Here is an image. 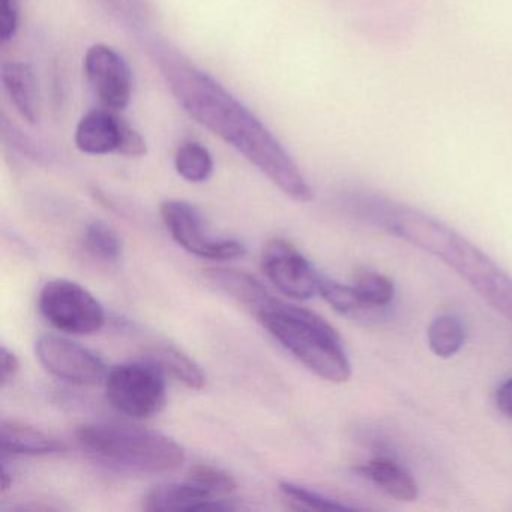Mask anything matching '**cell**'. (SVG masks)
<instances>
[{
  "label": "cell",
  "instance_id": "obj_27",
  "mask_svg": "<svg viewBox=\"0 0 512 512\" xmlns=\"http://www.w3.org/2000/svg\"><path fill=\"white\" fill-rule=\"evenodd\" d=\"M494 403L502 415L512 419V377H509L497 388Z\"/></svg>",
  "mask_w": 512,
  "mask_h": 512
},
{
  "label": "cell",
  "instance_id": "obj_6",
  "mask_svg": "<svg viewBox=\"0 0 512 512\" xmlns=\"http://www.w3.org/2000/svg\"><path fill=\"white\" fill-rule=\"evenodd\" d=\"M38 304L44 319L67 334H97L106 323L103 305L76 281H49L41 290Z\"/></svg>",
  "mask_w": 512,
  "mask_h": 512
},
{
  "label": "cell",
  "instance_id": "obj_22",
  "mask_svg": "<svg viewBox=\"0 0 512 512\" xmlns=\"http://www.w3.org/2000/svg\"><path fill=\"white\" fill-rule=\"evenodd\" d=\"M85 247L92 256L104 262H116L122 254L118 232L104 221L89 224L85 233Z\"/></svg>",
  "mask_w": 512,
  "mask_h": 512
},
{
  "label": "cell",
  "instance_id": "obj_3",
  "mask_svg": "<svg viewBox=\"0 0 512 512\" xmlns=\"http://www.w3.org/2000/svg\"><path fill=\"white\" fill-rule=\"evenodd\" d=\"M266 331L308 370L332 383L352 376V365L338 332L319 314L272 299L259 314Z\"/></svg>",
  "mask_w": 512,
  "mask_h": 512
},
{
  "label": "cell",
  "instance_id": "obj_4",
  "mask_svg": "<svg viewBox=\"0 0 512 512\" xmlns=\"http://www.w3.org/2000/svg\"><path fill=\"white\" fill-rule=\"evenodd\" d=\"M77 442L98 460L140 473H170L184 464L185 452L166 434L113 422L80 425Z\"/></svg>",
  "mask_w": 512,
  "mask_h": 512
},
{
  "label": "cell",
  "instance_id": "obj_19",
  "mask_svg": "<svg viewBox=\"0 0 512 512\" xmlns=\"http://www.w3.org/2000/svg\"><path fill=\"white\" fill-rule=\"evenodd\" d=\"M176 172L191 184H202L214 172L211 152L197 142H185L179 146L175 157Z\"/></svg>",
  "mask_w": 512,
  "mask_h": 512
},
{
  "label": "cell",
  "instance_id": "obj_17",
  "mask_svg": "<svg viewBox=\"0 0 512 512\" xmlns=\"http://www.w3.org/2000/svg\"><path fill=\"white\" fill-rule=\"evenodd\" d=\"M319 293L337 313L355 322L373 323L385 316V308L374 307L365 301L353 286H344L323 277Z\"/></svg>",
  "mask_w": 512,
  "mask_h": 512
},
{
  "label": "cell",
  "instance_id": "obj_8",
  "mask_svg": "<svg viewBox=\"0 0 512 512\" xmlns=\"http://www.w3.org/2000/svg\"><path fill=\"white\" fill-rule=\"evenodd\" d=\"M35 353L38 361L49 373L71 385H98L106 380L109 373L103 359L92 350L58 335H43L38 338Z\"/></svg>",
  "mask_w": 512,
  "mask_h": 512
},
{
  "label": "cell",
  "instance_id": "obj_9",
  "mask_svg": "<svg viewBox=\"0 0 512 512\" xmlns=\"http://www.w3.org/2000/svg\"><path fill=\"white\" fill-rule=\"evenodd\" d=\"M76 146L89 155L118 152L125 157H143L148 151L145 139L122 121L118 112L98 109L86 113L76 128Z\"/></svg>",
  "mask_w": 512,
  "mask_h": 512
},
{
  "label": "cell",
  "instance_id": "obj_5",
  "mask_svg": "<svg viewBox=\"0 0 512 512\" xmlns=\"http://www.w3.org/2000/svg\"><path fill=\"white\" fill-rule=\"evenodd\" d=\"M106 397L122 415L152 418L166 406V373L149 358L118 365L107 373Z\"/></svg>",
  "mask_w": 512,
  "mask_h": 512
},
{
  "label": "cell",
  "instance_id": "obj_2",
  "mask_svg": "<svg viewBox=\"0 0 512 512\" xmlns=\"http://www.w3.org/2000/svg\"><path fill=\"white\" fill-rule=\"evenodd\" d=\"M380 226L454 269L488 305L512 323V277L442 221L406 206L373 203Z\"/></svg>",
  "mask_w": 512,
  "mask_h": 512
},
{
  "label": "cell",
  "instance_id": "obj_25",
  "mask_svg": "<svg viewBox=\"0 0 512 512\" xmlns=\"http://www.w3.org/2000/svg\"><path fill=\"white\" fill-rule=\"evenodd\" d=\"M19 19V2L17 0H0V40L8 43L16 37Z\"/></svg>",
  "mask_w": 512,
  "mask_h": 512
},
{
  "label": "cell",
  "instance_id": "obj_10",
  "mask_svg": "<svg viewBox=\"0 0 512 512\" xmlns=\"http://www.w3.org/2000/svg\"><path fill=\"white\" fill-rule=\"evenodd\" d=\"M266 277L283 295L293 299H310L320 292L322 275L307 257L286 239H272L262 253Z\"/></svg>",
  "mask_w": 512,
  "mask_h": 512
},
{
  "label": "cell",
  "instance_id": "obj_7",
  "mask_svg": "<svg viewBox=\"0 0 512 512\" xmlns=\"http://www.w3.org/2000/svg\"><path fill=\"white\" fill-rule=\"evenodd\" d=\"M161 217L179 247L194 256L209 260L238 259L245 254L242 242L236 239H211L203 229L199 211L184 200H166Z\"/></svg>",
  "mask_w": 512,
  "mask_h": 512
},
{
  "label": "cell",
  "instance_id": "obj_1",
  "mask_svg": "<svg viewBox=\"0 0 512 512\" xmlns=\"http://www.w3.org/2000/svg\"><path fill=\"white\" fill-rule=\"evenodd\" d=\"M148 52L191 118L236 149L290 199L313 200V190L298 164L235 95L164 41H152Z\"/></svg>",
  "mask_w": 512,
  "mask_h": 512
},
{
  "label": "cell",
  "instance_id": "obj_14",
  "mask_svg": "<svg viewBox=\"0 0 512 512\" xmlns=\"http://www.w3.org/2000/svg\"><path fill=\"white\" fill-rule=\"evenodd\" d=\"M0 76L17 112L29 124H37L40 121V95L37 77L31 65L25 62H5Z\"/></svg>",
  "mask_w": 512,
  "mask_h": 512
},
{
  "label": "cell",
  "instance_id": "obj_26",
  "mask_svg": "<svg viewBox=\"0 0 512 512\" xmlns=\"http://www.w3.org/2000/svg\"><path fill=\"white\" fill-rule=\"evenodd\" d=\"M0 368H2L0 383H2V388H5V386L13 383L20 371L19 358L7 346H2V350H0Z\"/></svg>",
  "mask_w": 512,
  "mask_h": 512
},
{
  "label": "cell",
  "instance_id": "obj_12",
  "mask_svg": "<svg viewBox=\"0 0 512 512\" xmlns=\"http://www.w3.org/2000/svg\"><path fill=\"white\" fill-rule=\"evenodd\" d=\"M146 511H233L236 506L229 499H218L191 481L172 482L155 487L146 496Z\"/></svg>",
  "mask_w": 512,
  "mask_h": 512
},
{
  "label": "cell",
  "instance_id": "obj_20",
  "mask_svg": "<svg viewBox=\"0 0 512 512\" xmlns=\"http://www.w3.org/2000/svg\"><path fill=\"white\" fill-rule=\"evenodd\" d=\"M428 344L439 358H451L464 344V329L452 316H440L428 328Z\"/></svg>",
  "mask_w": 512,
  "mask_h": 512
},
{
  "label": "cell",
  "instance_id": "obj_15",
  "mask_svg": "<svg viewBox=\"0 0 512 512\" xmlns=\"http://www.w3.org/2000/svg\"><path fill=\"white\" fill-rule=\"evenodd\" d=\"M205 275L212 286L235 299L256 317L274 299L262 283L245 272L215 268L208 269Z\"/></svg>",
  "mask_w": 512,
  "mask_h": 512
},
{
  "label": "cell",
  "instance_id": "obj_21",
  "mask_svg": "<svg viewBox=\"0 0 512 512\" xmlns=\"http://www.w3.org/2000/svg\"><path fill=\"white\" fill-rule=\"evenodd\" d=\"M353 287L361 293L365 301L377 308H388L394 301V283L380 272L371 269H358L353 275Z\"/></svg>",
  "mask_w": 512,
  "mask_h": 512
},
{
  "label": "cell",
  "instance_id": "obj_24",
  "mask_svg": "<svg viewBox=\"0 0 512 512\" xmlns=\"http://www.w3.org/2000/svg\"><path fill=\"white\" fill-rule=\"evenodd\" d=\"M281 493L293 503L298 509H313V511H346V509H355L346 503L338 502L331 497L323 496L316 491L308 490L302 485L293 484V482H280Z\"/></svg>",
  "mask_w": 512,
  "mask_h": 512
},
{
  "label": "cell",
  "instance_id": "obj_28",
  "mask_svg": "<svg viewBox=\"0 0 512 512\" xmlns=\"http://www.w3.org/2000/svg\"><path fill=\"white\" fill-rule=\"evenodd\" d=\"M0 479H2V482H0V491H2V494H5L8 490H10L11 485H13V475L8 472L7 466H5V464L4 467H2Z\"/></svg>",
  "mask_w": 512,
  "mask_h": 512
},
{
  "label": "cell",
  "instance_id": "obj_23",
  "mask_svg": "<svg viewBox=\"0 0 512 512\" xmlns=\"http://www.w3.org/2000/svg\"><path fill=\"white\" fill-rule=\"evenodd\" d=\"M188 481L199 485L200 488L218 499H227V496H230L238 487L232 475L220 467L212 466V464H196L191 467Z\"/></svg>",
  "mask_w": 512,
  "mask_h": 512
},
{
  "label": "cell",
  "instance_id": "obj_11",
  "mask_svg": "<svg viewBox=\"0 0 512 512\" xmlns=\"http://www.w3.org/2000/svg\"><path fill=\"white\" fill-rule=\"evenodd\" d=\"M85 74L100 103L113 112L127 109L133 94V73L112 47L95 44L85 56Z\"/></svg>",
  "mask_w": 512,
  "mask_h": 512
},
{
  "label": "cell",
  "instance_id": "obj_18",
  "mask_svg": "<svg viewBox=\"0 0 512 512\" xmlns=\"http://www.w3.org/2000/svg\"><path fill=\"white\" fill-rule=\"evenodd\" d=\"M151 361L157 362L164 373L175 377L185 388L200 391L206 385V376L194 359L173 346H158L152 350Z\"/></svg>",
  "mask_w": 512,
  "mask_h": 512
},
{
  "label": "cell",
  "instance_id": "obj_13",
  "mask_svg": "<svg viewBox=\"0 0 512 512\" xmlns=\"http://www.w3.org/2000/svg\"><path fill=\"white\" fill-rule=\"evenodd\" d=\"M0 451L13 457L62 454L67 445L58 437L25 422L4 419L0 424Z\"/></svg>",
  "mask_w": 512,
  "mask_h": 512
},
{
  "label": "cell",
  "instance_id": "obj_16",
  "mask_svg": "<svg viewBox=\"0 0 512 512\" xmlns=\"http://www.w3.org/2000/svg\"><path fill=\"white\" fill-rule=\"evenodd\" d=\"M359 475L373 482L383 493L400 502H413L418 497V485L404 467L388 457H376L356 467Z\"/></svg>",
  "mask_w": 512,
  "mask_h": 512
}]
</instances>
